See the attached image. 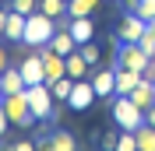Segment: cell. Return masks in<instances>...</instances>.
Wrapping results in <instances>:
<instances>
[{"label": "cell", "mask_w": 155, "mask_h": 151, "mask_svg": "<svg viewBox=\"0 0 155 151\" xmlns=\"http://www.w3.org/2000/svg\"><path fill=\"white\" fill-rule=\"evenodd\" d=\"M145 123H152V127H155V105H148V109H145Z\"/></svg>", "instance_id": "obj_28"}, {"label": "cell", "mask_w": 155, "mask_h": 151, "mask_svg": "<svg viewBox=\"0 0 155 151\" xmlns=\"http://www.w3.org/2000/svg\"><path fill=\"white\" fill-rule=\"evenodd\" d=\"M137 81H141V74H137V70H127V67H116V95H130Z\"/></svg>", "instance_id": "obj_12"}, {"label": "cell", "mask_w": 155, "mask_h": 151, "mask_svg": "<svg viewBox=\"0 0 155 151\" xmlns=\"http://www.w3.org/2000/svg\"><path fill=\"white\" fill-rule=\"evenodd\" d=\"M46 46H49V49H57L60 56H67V53H74V49H78V42H74V35H71V28L64 25V28L53 32V39H49Z\"/></svg>", "instance_id": "obj_11"}, {"label": "cell", "mask_w": 155, "mask_h": 151, "mask_svg": "<svg viewBox=\"0 0 155 151\" xmlns=\"http://www.w3.org/2000/svg\"><path fill=\"white\" fill-rule=\"evenodd\" d=\"M18 70L25 77V85H39L46 81V67H42V53H28V56L18 60Z\"/></svg>", "instance_id": "obj_8"}, {"label": "cell", "mask_w": 155, "mask_h": 151, "mask_svg": "<svg viewBox=\"0 0 155 151\" xmlns=\"http://www.w3.org/2000/svg\"><path fill=\"white\" fill-rule=\"evenodd\" d=\"M99 7V0H67V18H88Z\"/></svg>", "instance_id": "obj_17"}, {"label": "cell", "mask_w": 155, "mask_h": 151, "mask_svg": "<svg viewBox=\"0 0 155 151\" xmlns=\"http://www.w3.org/2000/svg\"><path fill=\"white\" fill-rule=\"evenodd\" d=\"M39 7V0H11V11H21V14H32Z\"/></svg>", "instance_id": "obj_23"}, {"label": "cell", "mask_w": 155, "mask_h": 151, "mask_svg": "<svg viewBox=\"0 0 155 151\" xmlns=\"http://www.w3.org/2000/svg\"><path fill=\"white\" fill-rule=\"evenodd\" d=\"M46 148L49 151H74V137H71L67 130H57L46 137Z\"/></svg>", "instance_id": "obj_16"}, {"label": "cell", "mask_w": 155, "mask_h": 151, "mask_svg": "<svg viewBox=\"0 0 155 151\" xmlns=\"http://www.w3.org/2000/svg\"><path fill=\"white\" fill-rule=\"evenodd\" d=\"M4 113H7L11 123H18V127H32V123H35V113H32V105H28L25 88H21V92L4 95Z\"/></svg>", "instance_id": "obj_3"}, {"label": "cell", "mask_w": 155, "mask_h": 151, "mask_svg": "<svg viewBox=\"0 0 155 151\" xmlns=\"http://www.w3.org/2000/svg\"><path fill=\"white\" fill-rule=\"evenodd\" d=\"M95 98H99V95H95V88H92V81L78 77V81H74V88H71V95H67V105L81 113V109H88Z\"/></svg>", "instance_id": "obj_7"}, {"label": "cell", "mask_w": 155, "mask_h": 151, "mask_svg": "<svg viewBox=\"0 0 155 151\" xmlns=\"http://www.w3.org/2000/svg\"><path fill=\"white\" fill-rule=\"evenodd\" d=\"M92 88H95L99 98H109V95H116V67H102V70L92 77Z\"/></svg>", "instance_id": "obj_9"}, {"label": "cell", "mask_w": 155, "mask_h": 151, "mask_svg": "<svg viewBox=\"0 0 155 151\" xmlns=\"http://www.w3.org/2000/svg\"><path fill=\"white\" fill-rule=\"evenodd\" d=\"M0 7H4V0H0Z\"/></svg>", "instance_id": "obj_32"}, {"label": "cell", "mask_w": 155, "mask_h": 151, "mask_svg": "<svg viewBox=\"0 0 155 151\" xmlns=\"http://www.w3.org/2000/svg\"><path fill=\"white\" fill-rule=\"evenodd\" d=\"M148 60L152 56H148L137 42H120V46H116V67H127V70H137V74H141Z\"/></svg>", "instance_id": "obj_5"}, {"label": "cell", "mask_w": 155, "mask_h": 151, "mask_svg": "<svg viewBox=\"0 0 155 151\" xmlns=\"http://www.w3.org/2000/svg\"><path fill=\"white\" fill-rule=\"evenodd\" d=\"M137 46L145 49L148 56H155V35H152V32H145V35H141V42H137Z\"/></svg>", "instance_id": "obj_24"}, {"label": "cell", "mask_w": 155, "mask_h": 151, "mask_svg": "<svg viewBox=\"0 0 155 151\" xmlns=\"http://www.w3.org/2000/svg\"><path fill=\"white\" fill-rule=\"evenodd\" d=\"M7 127H11V120H7V113H4V102H0V137L7 133Z\"/></svg>", "instance_id": "obj_25"}, {"label": "cell", "mask_w": 155, "mask_h": 151, "mask_svg": "<svg viewBox=\"0 0 155 151\" xmlns=\"http://www.w3.org/2000/svg\"><path fill=\"white\" fill-rule=\"evenodd\" d=\"M130 11H134L137 18L152 21V18H155V0H137V4H134V7H130Z\"/></svg>", "instance_id": "obj_21"}, {"label": "cell", "mask_w": 155, "mask_h": 151, "mask_svg": "<svg viewBox=\"0 0 155 151\" xmlns=\"http://www.w3.org/2000/svg\"><path fill=\"white\" fill-rule=\"evenodd\" d=\"M39 11L49 14V18H57V21H64L67 18V0H39Z\"/></svg>", "instance_id": "obj_19"}, {"label": "cell", "mask_w": 155, "mask_h": 151, "mask_svg": "<svg viewBox=\"0 0 155 151\" xmlns=\"http://www.w3.org/2000/svg\"><path fill=\"white\" fill-rule=\"evenodd\" d=\"M145 32H148V21L137 18L134 11H127L124 21H120V32H116V42H141Z\"/></svg>", "instance_id": "obj_6"}, {"label": "cell", "mask_w": 155, "mask_h": 151, "mask_svg": "<svg viewBox=\"0 0 155 151\" xmlns=\"http://www.w3.org/2000/svg\"><path fill=\"white\" fill-rule=\"evenodd\" d=\"M88 74V60L81 56V49H74V53H67V77H85Z\"/></svg>", "instance_id": "obj_15"}, {"label": "cell", "mask_w": 155, "mask_h": 151, "mask_svg": "<svg viewBox=\"0 0 155 151\" xmlns=\"http://www.w3.org/2000/svg\"><path fill=\"white\" fill-rule=\"evenodd\" d=\"M78 49H81V56L88 60V67H92V63H99V56H102V53H99V46H95V42H85V46H78Z\"/></svg>", "instance_id": "obj_22"}, {"label": "cell", "mask_w": 155, "mask_h": 151, "mask_svg": "<svg viewBox=\"0 0 155 151\" xmlns=\"http://www.w3.org/2000/svg\"><path fill=\"white\" fill-rule=\"evenodd\" d=\"M0 95H4V70H0Z\"/></svg>", "instance_id": "obj_31"}, {"label": "cell", "mask_w": 155, "mask_h": 151, "mask_svg": "<svg viewBox=\"0 0 155 151\" xmlns=\"http://www.w3.org/2000/svg\"><path fill=\"white\" fill-rule=\"evenodd\" d=\"M124 4H127V11H130V7H134V4H137V0H124Z\"/></svg>", "instance_id": "obj_30"}, {"label": "cell", "mask_w": 155, "mask_h": 151, "mask_svg": "<svg viewBox=\"0 0 155 151\" xmlns=\"http://www.w3.org/2000/svg\"><path fill=\"white\" fill-rule=\"evenodd\" d=\"M53 32H57V18H49V14H42V11L35 7L28 18H25V35H21V42L42 49L49 39H53Z\"/></svg>", "instance_id": "obj_1"}, {"label": "cell", "mask_w": 155, "mask_h": 151, "mask_svg": "<svg viewBox=\"0 0 155 151\" xmlns=\"http://www.w3.org/2000/svg\"><path fill=\"white\" fill-rule=\"evenodd\" d=\"M113 120H116L120 130H137L145 123V109L130 95H113Z\"/></svg>", "instance_id": "obj_2"}, {"label": "cell", "mask_w": 155, "mask_h": 151, "mask_svg": "<svg viewBox=\"0 0 155 151\" xmlns=\"http://www.w3.org/2000/svg\"><path fill=\"white\" fill-rule=\"evenodd\" d=\"M21 88H28V85H25V77H21L18 63L4 67V95H11V92H21Z\"/></svg>", "instance_id": "obj_13"}, {"label": "cell", "mask_w": 155, "mask_h": 151, "mask_svg": "<svg viewBox=\"0 0 155 151\" xmlns=\"http://www.w3.org/2000/svg\"><path fill=\"white\" fill-rule=\"evenodd\" d=\"M11 148H14V151H32V148H35V141H18V144H11Z\"/></svg>", "instance_id": "obj_26"}, {"label": "cell", "mask_w": 155, "mask_h": 151, "mask_svg": "<svg viewBox=\"0 0 155 151\" xmlns=\"http://www.w3.org/2000/svg\"><path fill=\"white\" fill-rule=\"evenodd\" d=\"M4 67H11V63H7V53L0 49V70H4Z\"/></svg>", "instance_id": "obj_29"}, {"label": "cell", "mask_w": 155, "mask_h": 151, "mask_svg": "<svg viewBox=\"0 0 155 151\" xmlns=\"http://www.w3.org/2000/svg\"><path fill=\"white\" fill-rule=\"evenodd\" d=\"M134 133H137V151H155V127L152 123H141Z\"/></svg>", "instance_id": "obj_18"}, {"label": "cell", "mask_w": 155, "mask_h": 151, "mask_svg": "<svg viewBox=\"0 0 155 151\" xmlns=\"http://www.w3.org/2000/svg\"><path fill=\"white\" fill-rule=\"evenodd\" d=\"M71 35H74L78 46H85V42H92V35H95V25H92V18H71L67 21Z\"/></svg>", "instance_id": "obj_10"}, {"label": "cell", "mask_w": 155, "mask_h": 151, "mask_svg": "<svg viewBox=\"0 0 155 151\" xmlns=\"http://www.w3.org/2000/svg\"><path fill=\"white\" fill-rule=\"evenodd\" d=\"M7 14H11V7H0V35H4V28H7Z\"/></svg>", "instance_id": "obj_27"}, {"label": "cell", "mask_w": 155, "mask_h": 151, "mask_svg": "<svg viewBox=\"0 0 155 151\" xmlns=\"http://www.w3.org/2000/svg\"><path fill=\"white\" fill-rule=\"evenodd\" d=\"M25 95H28V105H32V113H35V120H53V92H49L46 81H39V85H28L25 88Z\"/></svg>", "instance_id": "obj_4"}, {"label": "cell", "mask_w": 155, "mask_h": 151, "mask_svg": "<svg viewBox=\"0 0 155 151\" xmlns=\"http://www.w3.org/2000/svg\"><path fill=\"white\" fill-rule=\"evenodd\" d=\"M25 18H28V14L11 11V14H7V28H4V35H7V39H18V42H21V35H25Z\"/></svg>", "instance_id": "obj_14"}, {"label": "cell", "mask_w": 155, "mask_h": 151, "mask_svg": "<svg viewBox=\"0 0 155 151\" xmlns=\"http://www.w3.org/2000/svg\"><path fill=\"white\" fill-rule=\"evenodd\" d=\"M71 88H74V77H60V81H53V85H49V92H53V98H57V102H67V95H71Z\"/></svg>", "instance_id": "obj_20"}]
</instances>
